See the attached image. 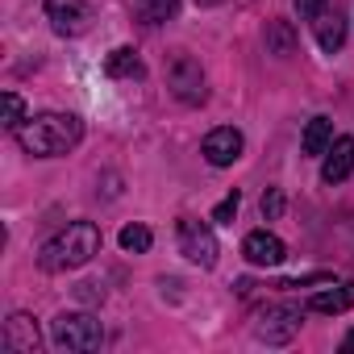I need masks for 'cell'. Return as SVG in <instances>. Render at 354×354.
I'll list each match as a JSON object with an SVG mask.
<instances>
[{
    "instance_id": "obj_1",
    "label": "cell",
    "mask_w": 354,
    "mask_h": 354,
    "mask_svg": "<svg viewBox=\"0 0 354 354\" xmlns=\"http://www.w3.org/2000/svg\"><path fill=\"white\" fill-rule=\"evenodd\" d=\"M84 138V121L71 117V113H38L30 117L21 129H17V142L38 154V158H55V154H67L75 150Z\"/></svg>"
},
{
    "instance_id": "obj_2",
    "label": "cell",
    "mask_w": 354,
    "mask_h": 354,
    "mask_svg": "<svg viewBox=\"0 0 354 354\" xmlns=\"http://www.w3.org/2000/svg\"><path fill=\"white\" fill-rule=\"evenodd\" d=\"M96 250H100V230H96L92 221H71L67 230H59V234L42 246L38 263H42V271H75V267H84Z\"/></svg>"
},
{
    "instance_id": "obj_3",
    "label": "cell",
    "mask_w": 354,
    "mask_h": 354,
    "mask_svg": "<svg viewBox=\"0 0 354 354\" xmlns=\"http://www.w3.org/2000/svg\"><path fill=\"white\" fill-rule=\"evenodd\" d=\"M50 342H55L59 350L88 354V350H100L104 329H100V321L88 317V313H63V317L50 321Z\"/></svg>"
},
{
    "instance_id": "obj_4",
    "label": "cell",
    "mask_w": 354,
    "mask_h": 354,
    "mask_svg": "<svg viewBox=\"0 0 354 354\" xmlns=\"http://www.w3.org/2000/svg\"><path fill=\"white\" fill-rule=\"evenodd\" d=\"M300 321H304V313L296 304H267L254 317V337L267 342V346H288L300 333Z\"/></svg>"
},
{
    "instance_id": "obj_5",
    "label": "cell",
    "mask_w": 354,
    "mask_h": 354,
    "mask_svg": "<svg viewBox=\"0 0 354 354\" xmlns=\"http://www.w3.org/2000/svg\"><path fill=\"white\" fill-rule=\"evenodd\" d=\"M167 88H171V96L175 100H184V104H201L209 92H205V71H201V63L192 59V55H171V63H167Z\"/></svg>"
},
{
    "instance_id": "obj_6",
    "label": "cell",
    "mask_w": 354,
    "mask_h": 354,
    "mask_svg": "<svg viewBox=\"0 0 354 354\" xmlns=\"http://www.w3.org/2000/svg\"><path fill=\"white\" fill-rule=\"evenodd\" d=\"M180 250H184L196 267H217V254H221L217 234H213L205 221H192V217L180 221Z\"/></svg>"
},
{
    "instance_id": "obj_7",
    "label": "cell",
    "mask_w": 354,
    "mask_h": 354,
    "mask_svg": "<svg viewBox=\"0 0 354 354\" xmlns=\"http://www.w3.org/2000/svg\"><path fill=\"white\" fill-rule=\"evenodd\" d=\"M46 21L55 26V34L80 38V34L92 30V9L84 0H46Z\"/></svg>"
},
{
    "instance_id": "obj_8",
    "label": "cell",
    "mask_w": 354,
    "mask_h": 354,
    "mask_svg": "<svg viewBox=\"0 0 354 354\" xmlns=\"http://www.w3.org/2000/svg\"><path fill=\"white\" fill-rule=\"evenodd\" d=\"M0 346L9 354H38L42 350V333H38V321L30 313H13L5 321V333H0Z\"/></svg>"
},
{
    "instance_id": "obj_9",
    "label": "cell",
    "mask_w": 354,
    "mask_h": 354,
    "mask_svg": "<svg viewBox=\"0 0 354 354\" xmlns=\"http://www.w3.org/2000/svg\"><path fill=\"white\" fill-rule=\"evenodd\" d=\"M242 254H246L254 267H279V263L288 259V246H283L275 234H267V230H254V234H246V242H242Z\"/></svg>"
},
{
    "instance_id": "obj_10",
    "label": "cell",
    "mask_w": 354,
    "mask_h": 354,
    "mask_svg": "<svg viewBox=\"0 0 354 354\" xmlns=\"http://www.w3.org/2000/svg\"><path fill=\"white\" fill-rule=\"evenodd\" d=\"M205 158L213 162V167H230V162H238V154H242V133L234 129V125H221V129H213L209 138H205Z\"/></svg>"
},
{
    "instance_id": "obj_11",
    "label": "cell",
    "mask_w": 354,
    "mask_h": 354,
    "mask_svg": "<svg viewBox=\"0 0 354 354\" xmlns=\"http://www.w3.org/2000/svg\"><path fill=\"white\" fill-rule=\"evenodd\" d=\"M354 171V138H333V146L325 150V167H321V180L325 184H342L346 175Z\"/></svg>"
},
{
    "instance_id": "obj_12",
    "label": "cell",
    "mask_w": 354,
    "mask_h": 354,
    "mask_svg": "<svg viewBox=\"0 0 354 354\" xmlns=\"http://www.w3.org/2000/svg\"><path fill=\"white\" fill-rule=\"evenodd\" d=\"M313 30H317V46L325 50V55H333V50H342V42H346V21L337 17V13H321L317 21H313Z\"/></svg>"
},
{
    "instance_id": "obj_13",
    "label": "cell",
    "mask_w": 354,
    "mask_h": 354,
    "mask_svg": "<svg viewBox=\"0 0 354 354\" xmlns=\"http://www.w3.org/2000/svg\"><path fill=\"white\" fill-rule=\"evenodd\" d=\"M308 308L313 313H346V308H354V283H337V288L317 292L308 300Z\"/></svg>"
},
{
    "instance_id": "obj_14",
    "label": "cell",
    "mask_w": 354,
    "mask_h": 354,
    "mask_svg": "<svg viewBox=\"0 0 354 354\" xmlns=\"http://www.w3.org/2000/svg\"><path fill=\"white\" fill-rule=\"evenodd\" d=\"M300 146H304V154H325V150L333 146V121H329V117H313V121L304 125Z\"/></svg>"
},
{
    "instance_id": "obj_15",
    "label": "cell",
    "mask_w": 354,
    "mask_h": 354,
    "mask_svg": "<svg viewBox=\"0 0 354 354\" xmlns=\"http://www.w3.org/2000/svg\"><path fill=\"white\" fill-rule=\"evenodd\" d=\"M104 75H113V80H121V75H142L138 50H133V46H117V50L104 59Z\"/></svg>"
},
{
    "instance_id": "obj_16",
    "label": "cell",
    "mask_w": 354,
    "mask_h": 354,
    "mask_svg": "<svg viewBox=\"0 0 354 354\" xmlns=\"http://www.w3.org/2000/svg\"><path fill=\"white\" fill-rule=\"evenodd\" d=\"M175 9H180V0H133V17H138L142 26H158V21H167Z\"/></svg>"
},
{
    "instance_id": "obj_17",
    "label": "cell",
    "mask_w": 354,
    "mask_h": 354,
    "mask_svg": "<svg viewBox=\"0 0 354 354\" xmlns=\"http://www.w3.org/2000/svg\"><path fill=\"white\" fill-rule=\"evenodd\" d=\"M267 50L279 55V59L296 50V30H292V21H267Z\"/></svg>"
},
{
    "instance_id": "obj_18",
    "label": "cell",
    "mask_w": 354,
    "mask_h": 354,
    "mask_svg": "<svg viewBox=\"0 0 354 354\" xmlns=\"http://www.w3.org/2000/svg\"><path fill=\"white\" fill-rule=\"evenodd\" d=\"M0 104H5V125H9L13 133L30 121V117H26V100H21L17 92H5V96H0Z\"/></svg>"
},
{
    "instance_id": "obj_19",
    "label": "cell",
    "mask_w": 354,
    "mask_h": 354,
    "mask_svg": "<svg viewBox=\"0 0 354 354\" xmlns=\"http://www.w3.org/2000/svg\"><path fill=\"white\" fill-rule=\"evenodd\" d=\"M150 242H154V234H150L146 225H125V230H121V246H125L129 254H142V250H150Z\"/></svg>"
},
{
    "instance_id": "obj_20",
    "label": "cell",
    "mask_w": 354,
    "mask_h": 354,
    "mask_svg": "<svg viewBox=\"0 0 354 354\" xmlns=\"http://www.w3.org/2000/svg\"><path fill=\"white\" fill-rule=\"evenodd\" d=\"M238 205H242V196H238V192H230V196H225V201H221V205L213 209V221L230 225V221H234V213H238Z\"/></svg>"
},
{
    "instance_id": "obj_21",
    "label": "cell",
    "mask_w": 354,
    "mask_h": 354,
    "mask_svg": "<svg viewBox=\"0 0 354 354\" xmlns=\"http://www.w3.org/2000/svg\"><path fill=\"white\" fill-rule=\"evenodd\" d=\"M279 213H283V192H279V188H271V192L263 196V217H267V221H275Z\"/></svg>"
},
{
    "instance_id": "obj_22",
    "label": "cell",
    "mask_w": 354,
    "mask_h": 354,
    "mask_svg": "<svg viewBox=\"0 0 354 354\" xmlns=\"http://www.w3.org/2000/svg\"><path fill=\"white\" fill-rule=\"evenodd\" d=\"M325 5H329V0H296V13H300L304 21H317V17L325 13Z\"/></svg>"
},
{
    "instance_id": "obj_23",
    "label": "cell",
    "mask_w": 354,
    "mask_h": 354,
    "mask_svg": "<svg viewBox=\"0 0 354 354\" xmlns=\"http://www.w3.org/2000/svg\"><path fill=\"white\" fill-rule=\"evenodd\" d=\"M342 350H354V329L346 333V342H342Z\"/></svg>"
}]
</instances>
